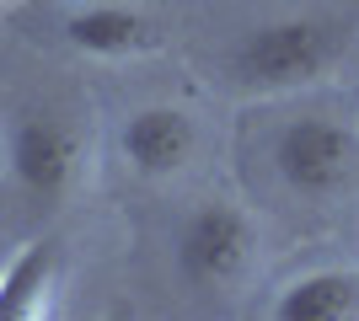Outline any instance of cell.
I'll use <instances>...</instances> for the list:
<instances>
[{
  "label": "cell",
  "mask_w": 359,
  "mask_h": 321,
  "mask_svg": "<svg viewBox=\"0 0 359 321\" xmlns=\"http://www.w3.org/2000/svg\"><path fill=\"white\" fill-rule=\"evenodd\" d=\"M348 32L338 22H322V16H290V22H269V27H252L231 54V76L241 86H257V92H279V86H306V80L327 76L338 54H344Z\"/></svg>",
  "instance_id": "1"
},
{
  "label": "cell",
  "mask_w": 359,
  "mask_h": 321,
  "mask_svg": "<svg viewBox=\"0 0 359 321\" xmlns=\"http://www.w3.org/2000/svg\"><path fill=\"white\" fill-rule=\"evenodd\" d=\"M354 166H359L354 134L327 113H306V118L285 123L273 139V171L300 199H338L354 183Z\"/></svg>",
  "instance_id": "2"
},
{
  "label": "cell",
  "mask_w": 359,
  "mask_h": 321,
  "mask_svg": "<svg viewBox=\"0 0 359 321\" xmlns=\"http://www.w3.org/2000/svg\"><path fill=\"white\" fill-rule=\"evenodd\" d=\"M252 252H257L252 214L231 199L198 204L177 230V273L194 290H225V284H236L252 268Z\"/></svg>",
  "instance_id": "3"
},
{
  "label": "cell",
  "mask_w": 359,
  "mask_h": 321,
  "mask_svg": "<svg viewBox=\"0 0 359 321\" xmlns=\"http://www.w3.org/2000/svg\"><path fill=\"white\" fill-rule=\"evenodd\" d=\"M6 166H11L16 187L27 199L48 204L60 199L65 187L75 183V166H81V139L65 118L54 113H32L11 129V145H6Z\"/></svg>",
  "instance_id": "4"
},
{
  "label": "cell",
  "mask_w": 359,
  "mask_h": 321,
  "mask_svg": "<svg viewBox=\"0 0 359 321\" xmlns=\"http://www.w3.org/2000/svg\"><path fill=\"white\" fill-rule=\"evenodd\" d=\"M118 150L140 177H177L198 150V123L188 107L150 102L140 113H129V123L118 134Z\"/></svg>",
  "instance_id": "5"
},
{
  "label": "cell",
  "mask_w": 359,
  "mask_h": 321,
  "mask_svg": "<svg viewBox=\"0 0 359 321\" xmlns=\"http://www.w3.org/2000/svg\"><path fill=\"white\" fill-rule=\"evenodd\" d=\"M359 311V273L354 268H316V273L290 278L279 300H273V316L279 321H344Z\"/></svg>",
  "instance_id": "6"
},
{
  "label": "cell",
  "mask_w": 359,
  "mask_h": 321,
  "mask_svg": "<svg viewBox=\"0 0 359 321\" xmlns=\"http://www.w3.org/2000/svg\"><path fill=\"white\" fill-rule=\"evenodd\" d=\"M65 38L81 54L123 59V54H145L156 43V27L140 11H129V6H86V11L65 16Z\"/></svg>",
  "instance_id": "7"
},
{
  "label": "cell",
  "mask_w": 359,
  "mask_h": 321,
  "mask_svg": "<svg viewBox=\"0 0 359 321\" xmlns=\"http://www.w3.org/2000/svg\"><path fill=\"white\" fill-rule=\"evenodd\" d=\"M54 273H60V252L54 241H27L6 262L0 273V321H27L48 311V290H54Z\"/></svg>",
  "instance_id": "8"
}]
</instances>
